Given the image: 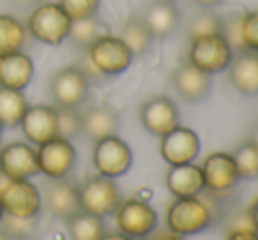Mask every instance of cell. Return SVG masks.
<instances>
[{"instance_id":"6da1fadb","label":"cell","mask_w":258,"mask_h":240,"mask_svg":"<svg viewBox=\"0 0 258 240\" xmlns=\"http://www.w3.org/2000/svg\"><path fill=\"white\" fill-rule=\"evenodd\" d=\"M214 214L207 202L199 196L176 198L169 205L165 223L169 231L179 237H190L206 231L213 224Z\"/></svg>"},{"instance_id":"7a4b0ae2","label":"cell","mask_w":258,"mask_h":240,"mask_svg":"<svg viewBox=\"0 0 258 240\" xmlns=\"http://www.w3.org/2000/svg\"><path fill=\"white\" fill-rule=\"evenodd\" d=\"M25 27L35 41L46 46H60L67 41L72 20L58 2H44L32 9Z\"/></svg>"},{"instance_id":"3957f363","label":"cell","mask_w":258,"mask_h":240,"mask_svg":"<svg viewBox=\"0 0 258 240\" xmlns=\"http://www.w3.org/2000/svg\"><path fill=\"white\" fill-rule=\"evenodd\" d=\"M85 58L104 77L123 74L134 61V54L128 46L118 35L112 34L102 35L93 44H90L85 49Z\"/></svg>"},{"instance_id":"277c9868","label":"cell","mask_w":258,"mask_h":240,"mask_svg":"<svg viewBox=\"0 0 258 240\" xmlns=\"http://www.w3.org/2000/svg\"><path fill=\"white\" fill-rule=\"evenodd\" d=\"M123 195L116 179L104 177L100 174L92 176L79 186V202L81 210L93 216L105 217L112 216L121 203Z\"/></svg>"},{"instance_id":"5b68a950","label":"cell","mask_w":258,"mask_h":240,"mask_svg":"<svg viewBox=\"0 0 258 240\" xmlns=\"http://www.w3.org/2000/svg\"><path fill=\"white\" fill-rule=\"evenodd\" d=\"M232 58H234V51L221 34L195 37L188 46L186 60L209 75L227 70Z\"/></svg>"},{"instance_id":"8992f818","label":"cell","mask_w":258,"mask_h":240,"mask_svg":"<svg viewBox=\"0 0 258 240\" xmlns=\"http://www.w3.org/2000/svg\"><path fill=\"white\" fill-rule=\"evenodd\" d=\"M4 214L13 217H37L42 209V193L30 179H4L0 183Z\"/></svg>"},{"instance_id":"52a82bcc","label":"cell","mask_w":258,"mask_h":240,"mask_svg":"<svg viewBox=\"0 0 258 240\" xmlns=\"http://www.w3.org/2000/svg\"><path fill=\"white\" fill-rule=\"evenodd\" d=\"M92 162L97 174L111 179L123 177L134 163V154L130 145L116 135H109L93 142Z\"/></svg>"},{"instance_id":"ba28073f","label":"cell","mask_w":258,"mask_h":240,"mask_svg":"<svg viewBox=\"0 0 258 240\" xmlns=\"http://www.w3.org/2000/svg\"><path fill=\"white\" fill-rule=\"evenodd\" d=\"M112 216L118 231L132 238H148L158 226V214L143 198L121 200Z\"/></svg>"},{"instance_id":"9c48e42d","label":"cell","mask_w":258,"mask_h":240,"mask_svg":"<svg viewBox=\"0 0 258 240\" xmlns=\"http://www.w3.org/2000/svg\"><path fill=\"white\" fill-rule=\"evenodd\" d=\"M35 152H37L39 174L48 177L49 181L67 179L74 170L76 159H78V152L72 140L60 135L37 145Z\"/></svg>"},{"instance_id":"30bf717a","label":"cell","mask_w":258,"mask_h":240,"mask_svg":"<svg viewBox=\"0 0 258 240\" xmlns=\"http://www.w3.org/2000/svg\"><path fill=\"white\" fill-rule=\"evenodd\" d=\"M90 93V79L81 67L67 65L51 79V97L54 107L78 109L86 102Z\"/></svg>"},{"instance_id":"8fae6325","label":"cell","mask_w":258,"mask_h":240,"mask_svg":"<svg viewBox=\"0 0 258 240\" xmlns=\"http://www.w3.org/2000/svg\"><path fill=\"white\" fill-rule=\"evenodd\" d=\"M0 176L4 179H32L39 176L37 152L30 142L14 140L0 147Z\"/></svg>"},{"instance_id":"7c38bea8","label":"cell","mask_w":258,"mask_h":240,"mask_svg":"<svg viewBox=\"0 0 258 240\" xmlns=\"http://www.w3.org/2000/svg\"><path fill=\"white\" fill-rule=\"evenodd\" d=\"M202 176H204L206 190L211 195L223 196L230 193L241 181L237 167L230 152H211L201 165Z\"/></svg>"},{"instance_id":"4fadbf2b","label":"cell","mask_w":258,"mask_h":240,"mask_svg":"<svg viewBox=\"0 0 258 240\" xmlns=\"http://www.w3.org/2000/svg\"><path fill=\"white\" fill-rule=\"evenodd\" d=\"M139 118L148 133L155 137H163L179 126V109L172 98L156 95L143 102L139 109Z\"/></svg>"},{"instance_id":"5bb4252c","label":"cell","mask_w":258,"mask_h":240,"mask_svg":"<svg viewBox=\"0 0 258 240\" xmlns=\"http://www.w3.org/2000/svg\"><path fill=\"white\" fill-rule=\"evenodd\" d=\"M160 139V154L170 167L195 162L201 152V139L186 126H176Z\"/></svg>"},{"instance_id":"9a60e30c","label":"cell","mask_w":258,"mask_h":240,"mask_svg":"<svg viewBox=\"0 0 258 240\" xmlns=\"http://www.w3.org/2000/svg\"><path fill=\"white\" fill-rule=\"evenodd\" d=\"M25 139L32 145H41L58 137V111L54 105H28L20 123Z\"/></svg>"},{"instance_id":"2e32d148","label":"cell","mask_w":258,"mask_h":240,"mask_svg":"<svg viewBox=\"0 0 258 240\" xmlns=\"http://www.w3.org/2000/svg\"><path fill=\"white\" fill-rule=\"evenodd\" d=\"M172 86L184 102L199 104L209 97L213 90V79L186 60L172 72Z\"/></svg>"},{"instance_id":"e0dca14e","label":"cell","mask_w":258,"mask_h":240,"mask_svg":"<svg viewBox=\"0 0 258 240\" xmlns=\"http://www.w3.org/2000/svg\"><path fill=\"white\" fill-rule=\"evenodd\" d=\"M44 205L53 217L67 221L81 210L79 186L67 179L51 181L44 193Z\"/></svg>"},{"instance_id":"ac0fdd59","label":"cell","mask_w":258,"mask_h":240,"mask_svg":"<svg viewBox=\"0 0 258 240\" xmlns=\"http://www.w3.org/2000/svg\"><path fill=\"white\" fill-rule=\"evenodd\" d=\"M228 81L244 97H258V53L242 51L228 65Z\"/></svg>"},{"instance_id":"d6986e66","label":"cell","mask_w":258,"mask_h":240,"mask_svg":"<svg viewBox=\"0 0 258 240\" xmlns=\"http://www.w3.org/2000/svg\"><path fill=\"white\" fill-rule=\"evenodd\" d=\"M165 186L176 198L201 196L206 191L202 169L194 162L170 167L165 174Z\"/></svg>"},{"instance_id":"ffe728a7","label":"cell","mask_w":258,"mask_h":240,"mask_svg":"<svg viewBox=\"0 0 258 240\" xmlns=\"http://www.w3.org/2000/svg\"><path fill=\"white\" fill-rule=\"evenodd\" d=\"M143 20L155 39H167L179 28L181 13L174 0H153L144 11Z\"/></svg>"},{"instance_id":"44dd1931","label":"cell","mask_w":258,"mask_h":240,"mask_svg":"<svg viewBox=\"0 0 258 240\" xmlns=\"http://www.w3.org/2000/svg\"><path fill=\"white\" fill-rule=\"evenodd\" d=\"M34 60L23 51L0 58V86L23 92L34 79Z\"/></svg>"},{"instance_id":"7402d4cb","label":"cell","mask_w":258,"mask_h":240,"mask_svg":"<svg viewBox=\"0 0 258 240\" xmlns=\"http://www.w3.org/2000/svg\"><path fill=\"white\" fill-rule=\"evenodd\" d=\"M83 135L93 142L109 135H116L119 130V116L109 105H90L81 112Z\"/></svg>"},{"instance_id":"603a6c76","label":"cell","mask_w":258,"mask_h":240,"mask_svg":"<svg viewBox=\"0 0 258 240\" xmlns=\"http://www.w3.org/2000/svg\"><path fill=\"white\" fill-rule=\"evenodd\" d=\"M126 46L128 49L132 51L134 56H143L146 54L148 51L151 49L153 46V34L148 28V25L144 23L143 16H132L123 23L121 32L118 35Z\"/></svg>"},{"instance_id":"cb8c5ba5","label":"cell","mask_w":258,"mask_h":240,"mask_svg":"<svg viewBox=\"0 0 258 240\" xmlns=\"http://www.w3.org/2000/svg\"><path fill=\"white\" fill-rule=\"evenodd\" d=\"M27 109L28 100L21 90H11L0 86V123L4 128L20 126Z\"/></svg>"},{"instance_id":"d4e9b609","label":"cell","mask_w":258,"mask_h":240,"mask_svg":"<svg viewBox=\"0 0 258 240\" xmlns=\"http://www.w3.org/2000/svg\"><path fill=\"white\" fill-rule=\"evenodd\" d=\"M67 235L71 240H100L104 237L105 223L102 217L79 210L67 221Z\"/></svg>"},{"instance_id":"484cf974","label":"cell","mask_w":258,"mask_h":240,"mask_svg":"<svg viewBox=\"0 0 258 240\" xmlns=\"http://www.w3.org/2000/svg\"><path fill=\"white\" fill-rule=\"evenodd\" d=\"M107 34H111L109 27L105 25V21L97 18V14H95V16L85 18V20L72 21L67 41H71L76 48L86 49L90 44H93L97 39H100L102 35H107Z\"/></svg>"},{"instance_id":"4316f807","label":"cell","mask_w":258,"mask_h":240,"mask_svg":"<svg viewBox=\"0 0 258 240\" xmlns=\"http://www.w3.org/2000/svg\"><path fill=\"white\" fill-rule=\"evenodd\" d=\"M27 27L11 14H0V58L23 49Z\"/></svg>"},{"instance_id":"83f0119b","label":"cell","mask_w":258,"mask_h":240,"mask_svg":"<svg viewBox=\"0 0 258 240\" xmlns=\"http://www.w3.org/2000/svg\"><path fill=\"white\" fill-rule=\"evenodd\" d=\"M186 34L188 37H202V35H213V34H221L223 35V18L218 16L214 11L211 9H202L197 11L194 16L190 18L186 25Z\"/></svg>"},{"instance_id":"f1b7e54d","label":"cell","mask_w":258,"mask_h":240,"mask_svg":"<svg viewBox=\"0 0 258 240\" xmlns=\"http://www.w3.org/2000/svg\"><path fill=\"white\" fill-rule=\"evenodd\" d=\"M232 158L237 167V172L241 179L253 181L258 179V145L251 140H244L239 144L232 152Z\"/></svg>"},{"instance_id":"f546056e","label":"cell","mask_w":258,"mask_h":240,"mask_svg":"<svg viewBox=\"0 0 258 240\" xmlns=\"http://www.w3.org/2000/svg\"><path fill=\"white\" fill-rule=\"evenodd\" d=\"M0 228L13 240H30L37 230V217H13L4 216Z\"/></svg>"},{"instance_id":"4dcf8cb0","label":"cell","mask_w":258,"mask_h":240,"mask_svg":"<svg viewBox=\"0 0 258 240\" xmlns=\"http://www.w3.org/2000/svg\"><path fill=\"white\" fill-rule=\"evenodd\" d=\"M58 111V135L72 140L83 133L81 111L71 107H56Z\"/></svg>"},{"instance_id":"1f68e13d","label":"cell","mask_w":258,"mask_h":240,"mask_svg":"<svg viewBox=\"0 0 258 240\" xmlns=\"http://www.w3.org/2000/svg\"><path fill=\"white\" fill-rule=\"evenodd\" d=\"M58 4L72 21L95 16L100 7V0H58Z\"/></svg>"},{"instance_id":"d6a6232c","label":"cell","mask_w":258,"mask_h":240,"mask_svg":"<svg viewBox=\"0 0 258 240\" xmlns=\"http://www.w3.org/2000/svg\"><path fill=\"white\" fill-rule=\"evenodd\" d=\"M241 35L246 51H255V53H258V9L242 13Z\"/></svg>"},{"instance_id":"836d02e7","label":"cell","mask_w":258,"mask_h":240,"mask_svg":"<svg viewBox=\"0 0 258 240\" xmlns=\"http://www.w3.org/2000/svg\"><path fill=\"white\" fill-rule=\"evenodd\" d=\"M241 16L242 14H234V16L223 18V37L230 44L234 54L246 51L241 35Z\"/></svg>"},{"instance_id":"e575fe53","label":"cell","mask_w":258,"mask_h":240,"mask_svg":"<svg viewBox=\"0 0 258 240\" xmlns=\"http://www.w3.org/2000/svg\"><path fill=\"white\" fill-rule=\"evenodd\" d=\"M239 228H248V230H255V228H253V221H251V217H249L248 210H246V212L235 214V216L232 217L230 228H228V230H239Z\"/></svg>"},{"instance_id":"d590c367","label":"cell","mask_w":258,"mask_h":240,"mask_svg":"<svg viewBox=\"0 0 258 240\" xmlns=\"http://www.w3.org/2000/svg\"><path fill=\"white\" fill-rule=\"evenodd\" d=\"M227 240H258V231L256 230H248V228L228 230Z\"/></svg>"},{"instance_id":"8d00e7d4","label":"cell","mask_w":258,"mask_h":240,"mask_svg":"<svg viewBox=\"0 0 258 240\" xmlns=\"http://www.w3.org/2000/svg\"><path fill=\"white\" fill-rule=\"evenodd\" d=\"M150 240H183V237L172 233V231H160V233H151Z\"/></svg>"},{"instance_id":"74e56055","label":"cell","mask_w":258,"mask_h":240,"mask_svg":"<svg viewBox=\"0 0 258 240\" xmlns=\"http://www.w3.org/2000/svg\"><path fill=\"white\" fill-rule=\"evenodd\" d=\"M100 240H136V238L128 237V235L121 233V231H105L104 237Z\"/></svg>"},{"instance_id":"f35d334b","label":"cell","mask_w":258,"mask_h":240,"mask_svg":"<svg viewBox=\"0 0 258 240\" xmlns=\"http://www.w3.org/2000/svg\"><path fill=\"white\" fill-rule=\"evenodd\" d=\"M248 212H249V217H251V221H253V228L258 231V198L251 202Z\"/></svg>"},{"instance_id":"ab89813d","label":"cell","mask_w":258,"mask_h":240,"mask_svg":"<svg viewBox=\"0 0 258 240\" xmlns=\"http://www.w3.org/2000/svg\"><path fill=\"white\" fill-rule=\"evenodd\" d=\"M191 2H194L195 6L202 7V9H213V7L220 6V4H223L225 0H191Z\"/></svg>"},{"instance_id":"60d3db41","label":"cell","mask_w":258,"mask_h":240,"mask_svg":"<svg viewBox=\"0 0 258 240\" xmlns=\"http://www.w3.org/2000/svg\"><path fill=\"white\" fill-rule=\"evenodd\" d=\"M11 2L18 7H34V6H37L41 0H11Z\"/></svg>"},{"instance_id":"b9f144b4","label":"cell","mask_w":258,"mask_h":240,"mask_svg":"<svg viewBox=\"0 0 258 240\" xmlns=\"http://www.w3.org/2000/svg\"><path fill=\"white\" fill-rule=\"evenodd\" d=\"M249 140H251L253 144H256V145H258V123H256L255 126H253L251 135H249Z\"/></svg>"},{"instance_id":"7bdbcfd3","label":"cell","mask_w":258,"mask_h":240,"mask_svg":"<svg viewBox=\"0 0 258 240\" xmlns=\"http://www.w3.org/2000/svg\"><path fill=\"white\" fill-rule=\"evenodd\" d=\"M0 240H13V238H11L9 235H7L6 231L2 230V228H0Z\"/></svg>"},{"instance_id":"ee69618b","label":"cell","mask_w":258,"mask_h":240,"mask_svg":"<svg viewBox=\"0 0 258 240\" xmlns=\"http://www.w3.org/2000/svg\"><path fill=\"white\" fill-rule=\"evenodd\" d=\"M4 216H6V214H4V207H2V202H0V221L4 219Z\"/></svg>"},{"instance_id":"f6af8a7d","label":"cell","mask_w":258,"mask_h":240,"mask_svg":"<svg viewBox=\"0 0 258 240\" xmlns=\"http://www.w3.org/2000/svg\"><path fill=\"white\" fill-rule=\"evenodd\" d=\"M2 135H4V126H2V123H0V142H2Z\"/></svg>"}]
</instances>
